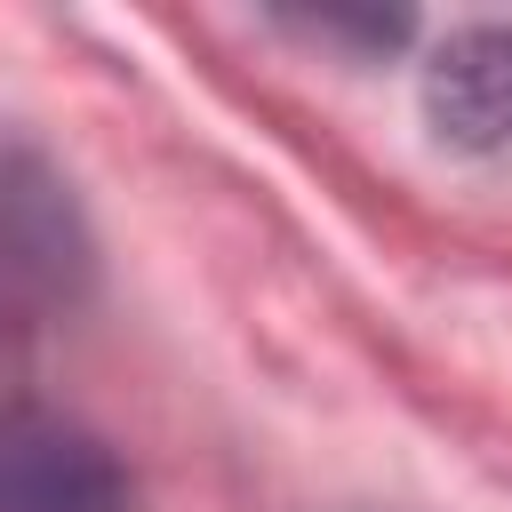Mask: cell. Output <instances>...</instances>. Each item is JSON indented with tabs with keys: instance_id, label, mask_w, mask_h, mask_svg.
Segmentation results:
<instances>
[{
	"instance_id": "cell-1",
	"label": "cell",
	"mask_w": 512,
	"mask_h": 512,
	"mask_svg": "<svg viewBox=\"0 0 512 512\" xmlns=\"http://www.w3.org/2000/svg\"><path fill=\"white\" fill-rule=\"evenodd\" d=\"M88 288V232L72 192L24 152L0 144V328H40Z\"/></svg>"
},
{
	"instance_id": "cell-2",
	"label": "cell",
	"mask_w": 512,
	"mask_h": 512,
	"mask_svg": "<svg viewBox=\"0 0 512 512\" xmlns=\"http://www.w3.org/2000/svg\"><path fill=\"white\" fill-rule=\"evenodd\" d=\"M0 512H128L120 456L56 416V408H0Z\"/></svg>"
},
{
	"instance_id": "cell-3",
	"label": "cell",
	"mask_w": 512,
	"mask_h": 512,
	"mask_svg": "<svg viewBox=\"0 0 512 512\" xmlns=\"http://www.w3.org/2000/svg\"><path fill=\"white\" fill-rule=\"evenodd\" d=\"M424 112L456 152L512 144V24H464L424 64Z\"/></svg>"
}]
</instances>
